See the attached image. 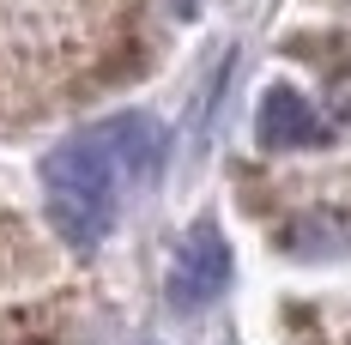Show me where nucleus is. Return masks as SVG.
<instances>
[{
	"instance_id": "2",
	"label": "nucleus",
	"mask_w": 351,
	"mask_h": 345,
	"mask_svg": "<svg viewBox=\"0 0 351 345\" xmlns=\"http://www.w3.org/2000/svg\"><path fill=\"white\" fill-rule=\"evenodd\" d=\"M230 285V242L218 224H194L188 237L176 242V261H170V303L176 309H206L224 297Z\"/></svg>"
},
{
	"instance_id": "1",
	"label": "nucleus",
	"mask_w": 351,
	"mask_h": 345,
	"mask_svg": "<svg viewBox=\"0 0 351 345\" xmlns=\"http://www.w3.org/2000/svg\"><path fill=\"white\" fill-rule=\"evenodd\" d=\"M164 164V128L152 115H109L85 134L61 139L43 158V200L55 230L73 248H97L115 230L121 212V188H134Z\"/></svg>"
},
{
	"instance_id": "3",
	"label": "nucleus",
	"mask_w": 351,
	"mask_h": 345,
	"mask_svg": "<svg viewBox=\"0 0 351 345\" xmlns=\"http://www.w3.org/2000/svg\"><path fill=\"white\" fill-rule=\"evenodd\" d=\"M327 128H321V115L291 85H273L267 97H261V145H273V152H297V145H321Z\"/></svg>"
}]
</instances>
